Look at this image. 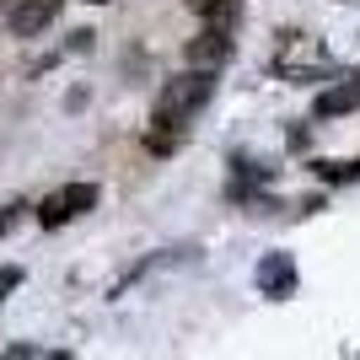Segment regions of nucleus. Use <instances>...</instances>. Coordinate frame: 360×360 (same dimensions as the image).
<instances>
[{"label": "nucleus", "instance_id": "nucleus-5", "mask_svg": "<svg viewBox=\"0 0 360 360\" xmlns=\"http://www.w3.org/2000/svg\"><path fill=\"white\" fill-rule=\"evenodd\" d=\"M54 16H60V0H16L11 6V32L16 38H38Z\"/></svg>", "mask_w": 360, "mask_h": 360}, {"label": "nucleus", "instance_id": "nucleus-3", "mask_svg": "<svg viewBox=\"0 0 360 360\" xmlns=\"http://www.w3.org/2000/svg\"><path fill=\"white\" fill-rule=\"evenodd\" d=\"M231 32H237V22H205V27H199V38H188V65L215 70V65L231 54Z\"/></svg>", "mask_w": 360, "mask_h": 360}, {"label": "nucleus", "instance_id": "nucleus-9", "mask_svg": "<svg viewBox=\"0 0 360 360\" xmlns=\"http://www.w3.org/2000/svg\"><path fill=\"white\" fill-rule=\"evenodd\" d=\"M16 285H22V269H16V264H11V269H0V301L11 296Z\"/></svg>", "mask_w": 360, "mask_h": 360}, {"label": "nucleus", "instance_id": "nucleus-1", "mask_svg": "<svg viewBox=\"0 0 360 360\" xmlns=\"http://www.w3.org/2000/svg\"><path fill=\"white\" fill-rule=\"evenodd\" d=\"M210 91H215V70H205V65H194V70H183V75L167 81L162 97H156V113H150V135H146L150 156H172V150H178L183 124L210 103Z\"/></svg>", "mask_w": 360, "mask_h": 360}, {"label": "nucleus", "instance_id": "nucleus-6", "mask_svg": "<svg viewBox=\"0 0 360 360\" xmlns=\"http://www.w3.org/2000/svg\"><path fill=\"white\" fill-rule=\"evenodd\" d=\"M258 290H264L269 301H280V296L296 290V264H290V253H269L264 264H258Z\"/></svg>", "mask_w": 360, "mask_h": 360}, {"label": "nucleus", "instance_id": "nucleus-8", "mask_svg": "<svg viewBox=\"0 0 360 360\" xmlns=\"http://www.w3.org/2000/svg\"><path fill=\"white\" fill-rule=\"evenodd\" d=\"M22 215H27V205H22V199H11V205L0 210V237H11V231H16V221H22Z\"/></svg>", "mask_w": 360, "mask_h": 360}, {"label": "nucleus", "instance_id": "nucleus-7", "mask_svg": "<svg viewBox=\"0 0 360 360\" xmlns=\"http://www.w3.org/2000/svg\"><path fill=\"white\" fill-rule=\"evenodd\" d=\"M317 178L323 183H349V178H360V167L355 162H317Z\"/></svg>", "mask_w": 360, "mask_h": 360}, {"label": "nucleus", "instance_id": "nucleus-2", "mask_svg": "<svg viewBox=\"0 0 360 360\" xmlns=\"http://www.w3.org/2000/svg\"><path fill=\"white\" fill-rule=\"evenodd\" d=\"M91 205H97V183H65V188H54V194L38 205V226H65L75 221V215H86Z\"/></svg>", "mask_w": 360, "mask_h": 360}, {"label": "nucleus", "instance_id": "nucleus-4", "mask_svg": "<svg viewBox=\"0 0 360 360\" xmlns=\"http://www.w3.org/2000/svg\"><path fill=\"white\" fill-rule=\"evenodd\" d=\"M355 108H360V81H355V75H339L333 86L317 91L312 113H317V119H339V113H355Z\"/></svg>", "mask_w": 360, "mask_h": 360}, {"label": "nucleus", "instance_id": "nucleus-10", "mask_svg": "<svg viewBox=\"0 0 360 360\" xmlns=\"http://www.w3.org/2000/svg\"><path fill=\"white\" fill-rule=\"evenodd\" d=\"M32 355H44V349H32V345H11L6 349V360H32Z\"/></svg>", "mask_w": 360, "mask_h": 360}]
</instances>
